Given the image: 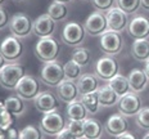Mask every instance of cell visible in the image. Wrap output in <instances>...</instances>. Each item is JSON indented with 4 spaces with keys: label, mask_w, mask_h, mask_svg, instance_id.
Instances as JSON below:
<instances>
[{
    "label": "cell",
    "mask_w": 149,
    "mask_h": 139,
    "mask_svg": "<svg viewBox=\"0 0 149 139\" xmlns=\"http://www.w3.org/2000/svg\"><path fill=\"white\" fill-rule=\"evenodd\" d=\"M33 53L37 59L41 61L42 63L54 62L59 55V44L54 38L39 39L33 48Z\"/></svg>",
    "instance_id": "obj_1"
},
{
    "label": "cell",
    "mask_w": 149,
    "mask_h": 139,
    "mask_svg": "<svg viewBox=\"0 0 149 139\" xmlns=\"http://www.w3.org/2000/svg\"><path fill=\"white\" fill-rule=\"evenodd\" d=\"M40 80L42 84L49 88H57L66 80L63 66L57 61L44 63L41 71H40Z\"/></svg>",
    "instance_id": "obj_2"
},
{
    "label": "cell",
    "mask_w": 149,
    "mask_h": 139,
    "mask_svg": "<svg viewBox=\"0 0 149 139\" xmlns=\"http://www.w3.org/2000/svg\"><path fill=\"white\" fill-rule=\"evenodd\" d=\"M24 75V67L21 63H8L0 70V85L7 90H14Z\"/></svg>",
    "instance_id": "obj_3"
},
{
    "label": "cell",
    "mask_w": 149,
    "mask_h": 139,
    "mask_svg": "<svg viewBox=\"0 0 149 139\" xmlns=\"http://www.w3.org/2000/svg\"><path fill=\"white\" fill-rule=\"evenodd\" d=\"M8 27L12 35L18 39L29 38L31 34H33V21L26 13L13 14L10 17Z\"/></svg>",
    "instance_id": "obj_4"
},
{
    "label": "cell",
    "mask_w": 149,
    "mask_h": 139,
    "mask_svg": "<svg viewBox=\"0 0 149 139\" xmlns=\"http://www.w3.org/2000/svg\"><path fill=\"white\" fill-rule=\"evenodd\" d=\"M24 46L21 39L10 35L7 36L0 44V53L5 58L8 63H17L22 58Z\"/></svg>",
    "instance_id": "obj_5"
},
{
    "label": "cell",
    "mask_w": 149,
    "mask_h": 139,
    "mask_svg": "<svg viewBox=\"0 0 149 139\" xmlns=\"http://www.w3.org/2000/svg\"><path fill=\"white\" fill-rule=\"evenodd\" d=\"M62 41L67 46L71 48H80L82 43L85 41L86 31L84 29V24L77 22H67L62 30Z\"/></svg>",
    "instance_id": "obj_6"
},
{
    "label": "cell",
    "mask_w": 149,
    "mask_h": 139,
    "mask_svg": "<svg viewBox=\"0 0 149 139\" xmlns=\"http://www.w3.org/2000/svg\"><path fill=\"white\" fill-rule=\"evenodd\" d=\"M120 73L118 62L111 55H104L100 57L95 63V75L99 80L109 82L114 76Z\"/></svg>",
    "instance_id": "obj_7"
},
{
    "label": "cell",
    "mask_w": 149,
    "mask_h": 139,
    "mask_svg": "<svg viewBox=\"0 0 149 139\" xmlns=\"http://www.w3.org/2000/svg\"><path fill=\"white\" fill-rule=\"evenodd\" d=\"M99 45H100V50L105 55L113 57V55L121 53V50L123 48V39L121 36V34L108 30L100 36Z\"/></svg>",
    "instance_id": "obj_8"
},
{
    "label": "cell",
    "mask_w": 149,
    "mask_h": 139,
    "mask_svg": "<svg viewBox=\"0 0 149 139\" xmlns=\"http://www.w3.org/2000/svg\"><path fill=\"white\" fill-rule=\"evenodd\" d=\"M40 129H41V131L45 133V134L57 137L61 131H63L64 129H66L64 117L62 116L58 111L46 113L41 119V121H40Z\"/></svg>",
    "instance_id": "obj_9"
},
{
    "label": "cell",
    "mask_w": 149,
    "mask_h": 139,
    "mask_svg": "<svg viewBox=\"0 0 149 139\" xmlns=\"http://www.w3.org/2000/svg\"><path fill=\"white\" fill-rule=\"evenodd\" d=\"M84 29H85L86 34L90 36H102L105 31H108L107 26V18H105V13L94 10L93 13L88 15L84 23Z\"/></svg>",
    "instance_id": "obj_10"
},
{
    "label": "cell",
    "mask_w": 149,
    "mask_h": 139,
    "mask_svg": "<svg viewBox=\"0 0 149 139\" xmlns=\"http://www.w3.org/2000/svg\"><path fill=\"white\" fill-rule=\"evenodd\" d=\"M15 94L21 97L23 101H33L40 93L39 89V81L31 75H24L17 88L14 89Z\"/></svg>",
    "instance_id": "obj_11"
},
{
    "label": "cell",
    "mask_w": 149,
    "mask_h": 139,
    "mask_svg": "<svg viewBox=\"0 0 149 139\" xmlns=\"http://www.w3.org/2000/svg\"><path fill=\"white\" fill-rule=\"evenodd\" d=\"M117 106H118V113L125 117L136 116L139 111L141 110V99L139 98V94L130 92L126 95L121 97Z\"/></svg>",
    "instance_id": "obj_12"
},
{
    "label": "cell",
    "mask_w": 149,
    "mask_h": 139,
    "mask_svg": "<svg viewBox=\"0 0 149 139\" xmlns=\"http://www.w3.org/2000/svg\"><path fill=\"white\" fill-rule=\"evenodd\" d=\"M105 18H107V26L109 31H114V32L121 34L122 31L127 30L129 26V14H126L123 10L120 8L114 7L111 10L105 13Z\"/></svg>",
    "instance_id": "obj_13"
},
{
    "label": "cell",
    "mask_w": 149,
    "mask_h": 139,
    "mask_svg": "<svg viewBox=\"0 0 149 139\" xmlns=\"http://www.w3.org/2000/svg\"><path fill=\"white\" fill-rule=\"evenodd\" d=\"M57 29V22L49 17L48 13L40 14L39 17L33 21V35L37 36L39 39L45 38H53Z\"/></svg>",
    "instance_id": "obj_14"
},
{
    "label": "cell",
    "mask_w": 149,
    "mask_h": 139,
    "mask_svg": "<svg viewBox=\"0 0 149 139\" xmlns=\"http://www.w3.org/2000/svg\"><path fill=\"white\" fill-rule=\"evenodd\" d=\"M127 34L134 40L148 39L149 36V18L145 15H135L127 26Z\"/></svg>",
    "instance_id": "obj_15"
},
{
    "label": "cell",
    "mask_w": 149,
    "mask_h": 139,
    "mask_svg": "<svg viewBox=\"0 0 149 139\" xmlns=\"http://www.w3.org/2000/svg\"><path fill=\"white\" fill-rule=\"evenodd\" d=\"M33 104H35L36 110L39 112L44 113H50V112H55L59 108V102L58 98L53 94L52 92H40L37 94V97L33 99Z\"/></svg>",
    "instance_id": "obj_16"
},
{
    "label": "cell",
    "mask_w": 149,
    "mask_h": 139,
    "mask_svg": "<svg viewBox=\"0 0 149 139\" xmlns=\"http://www.w3.org/2000/svg\"><path fill=\"white\" fill-rule=\"evenodd\" d=\"M104 129L107 131L108 135L111 137H120V135L125 134L126 131H129V124H127L126 117L121 113H113L107 119L104 125Z\"/></svg>",
    "instance_id": "obj_17"
},
{
    "label": "cell",
    "mask_w": 149,
    "mask_h": 139,
    "mask_svg": "<svg viewBox=\"0 0 149 139\" xmlns=\"http://www.w3.org/2000/svg\"><path fill=\"white\" fill-rule=\"evenodd\" d=\"M57 97L59 98L62 102L70 104L72 102L79 101L81 98L79 93V88L74 81H70V80H64L61 85L57 86Z\"/></svg>",
    "instance_id": "obj_18"
},
{
    "label": "cell",
    "mask_w": 149,
    "mask_h": 139,
    "mask_svg": "<svg viewBox=\"0 0 149 139\" xmlns=\"http://www.w3.org/2000/svg\"><path fill=\"white\" fill-rule=\"evenodd\" d=\"M77 88H79L80 95H86V94H91V93H97L99 86V79L95 73H82L80 76V79L76 81Z\"/></svg>",
    "instance_id": "obj_19"
},
{
    "label": "cell",
    "mask_w": 149,
    "mask_h": 139,
    "mask_svg": "<svg viewBox=\"0 0 149 139\" xmlns=\"http://www.w3.org/2000/svg\"><path fill=\"white\" fill-rule=\"evenodd\" d=\"M127 80H129L131 92L136 93V94L144 92L147 89V86L149 85L148 76L145 75L144 70H140V68H132L129 72V75H127Z\"/></svg>",
    "instance_id": "obj_20"
},
{
    "label": "cell",
    "mask_w": 149,
    "mask_h": 139,
    "mask_svg": "<svg viewBox=\"0 0 149 139\" xmlns=\"http://www.w3.org/2000/svg\"><path fill=\"white\" fill-rule=\"evenodd\" d=\"M97 94H98V99H99V103H100V107H113V106H116V104H118V102L121 99L108 84L100 86V88L98 89Z\"/></svg>",
    "instance_id": "obj_21"
},
{
    "label": "cell",
    "mask_w": 149,
    "mask_h": 139,
    "mask_svg": "<svg viewBox=\"0 0 149 139\" xmlns=\"http://www.w3.org/2000/svg\"><path fill=\"white\" fill-rule=\"evenodd\" d=\"M67 116L70 121H85L86 119H89V112L86 111L82 102L79 99L67 104Z\"/></svg>",
    "instance_id": "obj_22"
},
{
    "label": "cell",
    "mask_w": 149,
    "mask_h": 139,
    "mask_svg": "<svg viewBox=\"0 0 149 139\" xmlns=\"http://www.w3.org/2000/svg\"><path fill=\"white\" fill-rule=\"evenodd\" d=\"M131 54L138 62H148L149 61V40H134L131 45Z\"/></svg>",
    "instance_id": "obj_23"
},
{
    "label": "cell",
    "mask_w": 149,
    "mask_h": 139,
    "mask_svg": "<svg viewBox=\"0 0 149 139\" xmlns=\"http://www.w3.org/2000/svg\"><path fill=\"white\" fill-rule=\"evenodd\" d=\"M4 104H5V110H7L8 112H10L14 117H19L26 112V103H24V101L21 97H18L17 94L5 98Z\"/></svg>",
    "instance_id": "obj_24"
},
{
    "label": "cell",
    "mask_w": 149,
    "mask_h": 139,
    "mask_svg": "<svg viewBox=\"0 0 149 139\" xmlns=\"http://www.w3.org/2000/svg\"><path fill=\"white\" fill-rule=\"evenodd\" d=\"M46 13L49 14V17H50L54 22H57V23L63 22L68 17V7H67V4H63V3L53 0L50 4H49Z\"/></svg>",
    "instance_id": "obj_25"
},
{
    "label": "cell",
    "mask_w": 149,
    "mask_h": 139,
    "mask_svg": "<svg viewBox=\"0 0 149 139\" xmlns=\"http://www.w3.org/2000/svg\"><path fill=\"white\" fill-rule=\"evenodd\" d=\"M108 85L113 89L114 93H116L120 98L123 97V95H126L127 93L131 92L129 80H127V76H123V75H121V73H118L117 76H114L113 79L108 82Z\"/></svg>",
    "instance_id": "obj_26"
},
{
    "label": "cell",
    "mask_w": 149,
    "mask_h": 139,
    "mask_svg": "<svg viewBox=\"0 0 149 139\" xmlns=\"http://www.w3.org/2000/svg\"><path fill=\"white\" fill-rule=\"evenodd\" d=\"M85 125V139H100L103 134V125L95 119H86Z\"/></svg>",
    "instance_id": "obj_27"
},
{
    "label": "cell",
    "mask_w": 149,
    "mask_h": 139,
    "mask_svg": "<svg viewBox=\"0 0 149 139\" xmlns=\"http://www.w3.org/2000/svg\"><path fill=\"white\" fill-rule=\"evenodd\" d=\"M80 101H81L82 104L85 106L86 111L89 112V115H97L99 112V110H100V103H99L97 93L82 95V97L80 98Z\"/></svg>",
    "instance_id": "obj_28"
},
{
    "label": "cell",
    "mask_w": 149,
    "mask_h": 139,
    "mask_svg": "<svg viewBox=\"0 0 149 139\" xmlns=\"http://www.w3.org/2000/svg\"><path fill=\"white\" fill-rule=\"evenodd\" d=\"M81 68L79 63H76L73 59L67 61L66 63L63 64V70H64V76H66V80H70V81H76V80L80 79L81 73Z\"/></svg>",
    "instance_id": "obj_29"
},
{
    "label": "cell",
    "mask_w": 149,
    "mask_h": 139,
    "mask_svg": "<svg viewBox=\"0 0 149 139\" xmlns=\"http://www.w3.org/2000/svg\"><path fill=\"white\" fill-rule=\"evenodd\" d=\"M117 8L123 10L126 14H135L140 9V0H117Z\"/></svg>",
    "instance_id": "obj_30"
},
{
    "label": "cell",
    "mask_w": 149,
    "mask_h": 139,
    "mask_svg": "<svg viewBox=\"0 0 149 139\" xmlns=\"http://www.w3.org/2000/svg\"><path fill=\"white\" fill-rule=\"evenodd\" d=\"M19 139H44V135L37 126L27 125L19 131Z\"/></svg>",
    "instance_id": "obj_31"
},
{
    "label": "cell",
    "mask_w": 149,
    "mask_h": 139,
    "mask_svg": "<svg viewBox=\"0 0 149 139\" xmlns=\"http://www.w3.org/2000/svg\"><path fill=\"white\" fill-rule=\"evenodd\" d=\"M76 63H79L81 67H85L90 63V52L86 48H76L72 53V58Z\"/></svg>",
    "instance_id": "obj_32"
},
{
    "label": "cell",
    "mask_w": 149,
    "mask_h": 139,
    "mask_svg": "<svg viewBox=\"0 0 149 139\" xmlns=\"http://www.w3.org/2000/svg\"><path fill=\"white\" fill-rule=\"evenodd\" d=\"M66 129L77 139L85 138V125H84V121H70V124L66 126Z\"/></svg>",
    "instance_id": "obj_33"
},
{
    "label": "cell",
    "mask_w": 149,
    "mask_h": 139,
    "mask_svg": "<svg viewBox=\"0 0 149 139\" xmlns=\"http://www.w3.org/2000/svg\"><path fill=\"white\" fill-rule=\"evenodd\" d=\"M136 117V124H138L139 128L149 130V106L147 107H141V110L138 112Z\"/></svg>",
    "instance_id": "obj_34"
},
{
    "label": "cell",
    "mask_w": 149,
    "mask_h": 139,
    "mask_svg": "<svg viewBox=\"0 0 149 139\" xmlns=\"http://www.w3.org/2000/svg\"><path fill=\"white\" fill-rule=\"evenodd\" d=\"M91 5L95 8V10L102 12V13H107L112 8H114L117 0H90Z\"/></svg>",
    "instance_id": "obj_35"
},
{
    "label": "cell",
    "mask_w": 149,
    "mask_h": 139,
    "mask_svg": "<svg viewBox=\"0 0 149 139\" xmlns=\"http://www.w3.org/2000/svg\"><path fill=\"white\" fill-rule=\"evenodd\" d=\"M14 124V116L10 112H8L7 110L4 112L0 113V130L8 131L9 129H12Z\"/></svg>",
    "instance_id": "obj_36"
},
{
    "label": "cell",
    "mask_w": 149,
    "mask_h": 139,
    "mask_svg": "<svg viewBox=\"0 0 149 139\" xmlns=\"http://www.w3.org/2000/svg\"><path fill=\"white\" fill-rule=\"evenodd\" d=\"M9 21H10V18H9L8 12L3 7H0V30L9 26Z\"/></svg>",
    "instance_id": "obj_37"
},
{
    "label": "cell",
    "mask_w": 149,
    "mask_h": 139,
    "mask_svg": "<svg viewBox=\"0 0 149 139\" xmlns=\"http://www.w3.org/2000/svg\"><path fill=\"white\" fill-rule=\"evenodd\" d=\"M55 139H77V138L74 137V135L71 134V133L68 131L67 129H64L63 131H61L59 134L57 135V138H55Z\"/></svg>",
    "instance_id": "obj_38"
},
{
    "label": "cell",
    "mask_w": 149,
    "mask_h": 139,
    "mask_svg": "<svg viewBox=\"0 0 149 139\" xmlns=\"http://www.w3.org/2000/svg\"><path fill=\"white\" fill-rule=\"evenodd\" d=\"M5 133H7V139H19V133H17V130L13 128Z\"/></svg>",
    "instance_id": "obj_39"
},
{
    "label": "cell",
    "mask_w": 149,
    "mask_h": 139,
    "mask_svg": "<svg viewBox=\"0 0 149 139\" xmlns=\"http://www.w3.org/2000/svg\"><path fill=\"white\" fill-rule=\"evenodd\" d=\"M117 139H136V137L132 133H130V131H126L125 134H122V135H120V137H117Z\"/></svg>",
    "instance_id": "obj_40"
},
{
    "label": "cell",
    "mask_w": 149,
    "mask_h": 139,
    "mask_svg": "<svg viewBox=\"0 0 149 139\" xmlns=\"http://www.w3.org/2000/svg\"><path fill=\"white\" fill-rule=\"evenodd\" d=\"M140 8L145 12H149V0H140Z\"/></svg>",
    "instance_id": "obj_41"
},
{
    "label": "cell",
    "mask_w": 149,
    "mask_h": 139,
    "mask_svg": "<svg viewBox=\"0 0 149 139\" xmlns=\"http://www.w3.org/2000/svg\"><path fill=\"white\" fill-rule=\"evenodd\" d=\"M7 64H8V62L5 61V58L3 57V54L0 53V70H1L3 67H5V66H7Z\"/></svg>",
    "instance_id": "obj_42"
},
{
    "label": "cell",
    "mask_w": 149,
    "mask_h": 139,
    "mask_svg": "<svg viewBox=\"0 0 149 139\" xmlns=\"http://www.w3.org/2000/svg\"><path fill=\"white\" fill-rule=\"evenodd\" d=\"M144 72H145V75L148 76V79H149V61H148V62H145V66H144Z\"/></svg>",
    "instance_id": "obj_43"
},
{
    "label": "cell",
    "mask_w": 149,
    "mask_h": 139,
    "mask_svg": "<svg viewBox=\"0 0 149 139\" xmlns=\"http://www.w3.org/2000/svg\"><path fill=\"white\" fill-rule=\"evenodd\" d=\"M5 111V104H4V101H0V113L4 112Z\"/></svg>",
    "instance_id": "obj_44"
},
{
    "label": "cell",
    "mask_w": 149,
    "mask_h": 139,
    "mask_svg": "<svg viewBox=\"0 0 149 139\" xmlns=\"http://www.w3.org/2000/svg\"><path fill=\"white\" fill-rule=\"evenodd\" d=\"M0 139H7V133L0 130Z\"/></svg>",
    "instance_id": "obj_45"
},
{
    "label": "cell",
    "mask_w": 149,
    "mask_h": 139,
    "mask_svg": "<svg viewBox=\"0 0 149 139\" xmlns=\"http://www.w3.org/2000/svg\"><path fill=\"white\" fill-rule=\"evenodd\" d=\"M55 1H59V3H63V4H68V3H71L72 0H55Z\"/></svg>",
    "instance_id": "obj_46"
},
{
    "label": "cell",
    "mask_w": 149,
    "mask_h": 139,
    "mask_svg": "<svg viewBox=\"0 0 149 139\" xmlns=\"http://www.w3.org/2000/svg\"><path fill=\"white\" fill-rule=\"evenodd\" d=\"M5 1H7V0H0V7H3V5L5 4Z\"/></svg>",
    "instance_id": "obj_47"
},
{
    "label": "cell",
    "mask_w": 149,
    "mask_h": 139,
    "mask_svg": "<svg viewBox=\"0 0 149 139\" xmlns=\"http://www.w3.org/2000/svg\"><path fill=\"white\" fill-rule=\"evenodd\" d=\"M143 139H149V133H148V134H145V135H144V138H143Z\"/></svg>",
    "instance_id": "obj_48"
},
{
    "label": "cell",
    "mask_w": 149,
    "mask_h": 139,
    "mask_svg": "<svg viewBox=\"0 0 149 139\" xmlns=\"http://www.w3.org/2000/svg\"><path fill=\"white\" fill-rule=\"evenodd\" d=\"M13 1H15V3H22V1H26V0H13Z\"/></svg>",
    "instance_id": "obj_49"
},
{
    "label": "cell",
    "mask_w": 149,
    "mask_h": 139,
    "mask_svg": "<svg viewBox=\"0 0 149 139\" xmlns=\"http://www.w3.org/2000/svg\"><path fill=\"white\" fill-rule=\"evenodd\" d=\"M81 1H86V0H81Z\"/></svg>",
    "instance_id": "obj_50"
}]
</instances>
